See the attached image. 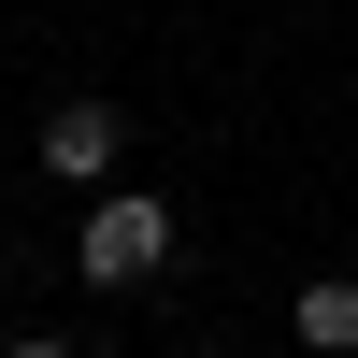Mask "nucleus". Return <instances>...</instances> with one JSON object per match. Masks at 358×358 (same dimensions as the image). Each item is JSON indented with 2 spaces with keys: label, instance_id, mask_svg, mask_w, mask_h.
<instances>
[{
  "label": "nucleus",
  "instance_id": "5",
  "mask_svg": "<svg viewBox=\"0 0 358 358\" xmlns=\"http://www.w3.org/2000/svg\"><path fill=\"white\" fill-rule=\"evenodd\" d=\"M187 358H244V344H187Z\"/></svg>",
  "mask_w": 358,
  "mask_h": 358
},
{
  "label": "nucleus",
  "instance_id": "4",
  "mask_svg": "<svg viewBox=\"0 0 358 358\" xmlns=\"http://www.w3.org/2000/svg\"><path fill=\"white\" fill-rule=\"evenodd\" d=\"M0 358H86V344H57V330H15V344H0Z\"/></svg>",
  "mask_w": 358,
  "mask_h": 358
},
{
  "label": "nucleus",
  "instance_id": "3",
  "mask_svg": "<svg viewBox=\"0 0 358 358\" xmlns=\"http://www.w3.org/2000/svg\"><path fill=\"white\" fill-rule=\"evenodd\" d=\"M287 330H301L315 358H358V273H315V287H287Z\"/></svg>",
  "mask_w": 358,
  "mask_h": 358
},
{
  "label": "nucleus",
  "instance_id": "2",
  "mask_svg": "<svg viewBox=\"0 0 358 358\" xmlns=\"http://www.w3.org/2000/svg\"><path fill=\"white\" fill-rule=\"evenodd\" d=\"M115 172H129V101H57V115H43V187L101 201Z\"/></svg>",
  "mask_w": 358,
  "mask_h": 358
},
{
  "label": "nucleus",
  "instance_id": "1",
  "mask_svg": "<svg viewBox=\"0 0 358 358\" xmlns=\"http://www.w3.org/2000/svg\"><path fill=\"white\" fill-rule=\"evenodd\" d=\"M172 244H187V215H172L158 187H129V172H115V187L86 201V229H72V273L101 287V301H129V287L172 273Z\"/></svg>",
  "mask_w": 358,
  "mask_h": 358
}]
</instances>
